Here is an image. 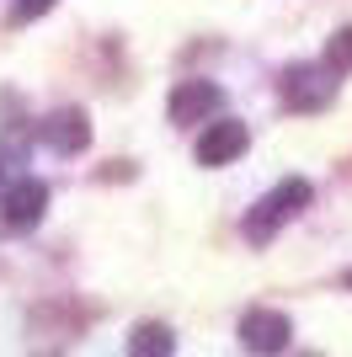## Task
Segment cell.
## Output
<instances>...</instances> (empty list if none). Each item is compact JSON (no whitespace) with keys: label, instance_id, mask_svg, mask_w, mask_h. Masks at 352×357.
Segmentation results:
<instances>
[{"label":"cell","instance_id":"4","mask_svg":"<svg viewBox=\"0 0 352 357\" xmlns=\"http://www.w3.org/2000/svg\"><path fill=\"white\" fill-rule=\"evenodd\" d=\"M246 144H251L246 123L214 118L203 134H198V165H230V160H240V155H246Z\"/></svg>","mask_w":352,"mask_h":357},{"label":"cell","instance_id":"1","mask_svg":"<svg viewBox=\"0 0 352 357\" xmlns=\"http://www.w3.org/2000/svg\"><path fill=\"white\" fill-rule=\"evenodd\" d=\"M309 197H315V192H309V181H299V176H288L283 187H272V192L246 213V240H251V245H267L299 208H309Z\"/></svg>","mask_w":352,"mask_h":357},{"label":"cell","instance_id":"10","mask_svg":"<svg viewBox=\"0 0 352 357\" xmlns=\"http://www.w3.org/2000/svg\"><path fill=\"white\" fill-rule=\"evenodd\" d=\"M43 11H54V0H16L11 22H32V16H43Z\"/></svg>","mask_w":352,"mask_h":357},{"label":"cell","instance_id":"8","mask_svg":"<svg viewBox=\"0 0 352 357\" xmlns=\"http://www.w3.org/2000/svg\"><path fill=\"white\" fill-rule=\"evenodd\" d=\"M171 331H166V326H149V320H145V326H133V336H129V352H139V357H145V352H171Z\"/></svg>","mask_w":352,"mask_h":357},{"label":"cell","instance_id":"3","mask_svg":"<svg viewBox=\"0 0 352 357\" xmlns=\"http://www.w3.org/2000/svg\"><path fill=\"white\" fill-rule=\"evenodd\" d=\"M219 107H224V91L214 86V80H182V86L171 91V123H182V128L219 118Z\"/></svg>","mask_w":352,"mask_h":357},{"label":"cell","instance_id":"2","mask_svg":"<svg viewBox=\"0 0 352 357\" xmlns=\"http://www.w3.org/2000/svg\"><path fill=\"white\" fill-rule=\"evenodd\" d=\"M331 96H337V86H331V70H325V64H293L278 80V102L288 107V112H321Z\"/></svg>","mask_w":352,"mask_h":357},{"label":"cell","instance_id":"6","mask_svg":"<svg viewBox=\"0 0 352 357\" xmlns=\"http://www.w3.org/2000/svg\"><path fill=\"white\" fill-rule=\"evenodd\" d=\"M43 144L59 149V155H80V149L91 144V123L80 107H59V112H48L43 118Z\"/></svg>","mask_w":352,"mask_h":357},{"label":"cell","instance_id":"7","mask_svg":"<svg viewBox=\"0 0 352 357\" xmlns=\"http://www.w3.org/2000/svg\"><path fill=\"white\" fill-rule=\"evenodd\" d=\"M43 208H48V187L38 176H27V181H16L11 192H6V229H32V224L43 219Z\"/></svg>","mask_w":352,"mask_h":357},{"label":"cell","instance_id":"5","mask_svg":"<svg viewBox=\"0 0 352 357\" xmlns=\"http://www.w3.org/2000/svg\"><path fill=\"white\" fill-rule=\"evenodd\" d=\"M288 336H293V326H288V314H278V310H246L240 314V347L246 352H283Z\"/></svg>","mask_w":352,"mask_h":357},{"label":"cell","instance_id":"9","mask_svg":"<svg viewBox=\"0 0 352 357\" xmlns=\"http://www.w3.org/2000/svg\"><path fill=\"white\" fill-rule=\"evenodd\" d=\"M325 70H331V75H347L352 70V27H342L337 32V38H331V43H325Z\"/></svg>","mask_w":352,"mask_h":357}]
</instances>
